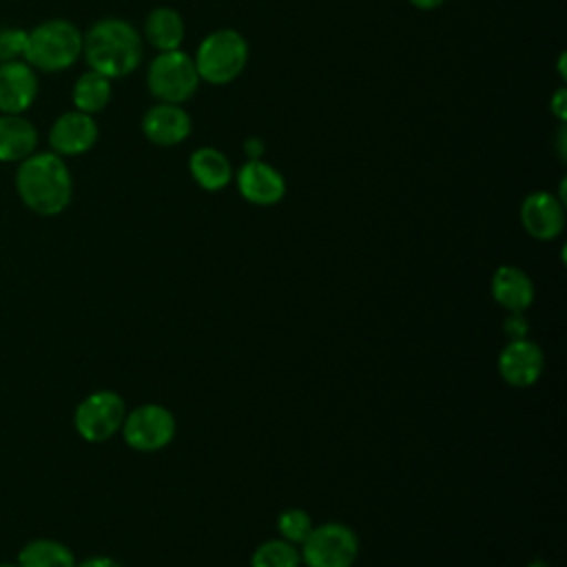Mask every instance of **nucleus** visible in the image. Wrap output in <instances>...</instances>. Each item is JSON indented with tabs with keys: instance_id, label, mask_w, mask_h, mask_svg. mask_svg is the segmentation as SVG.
Here are the masks:
<instances>
[{
	"instance_id": "f8f14e48",
	"label": "nucleus",
	"mask_w": 567,
	"mask_h": 567,
	"mask_svg": "<svg viewBox=\"0 0 567 567\" xmlns=\"http://www.w3.org/2000/svg\"><path fill=\"white\" fill-rule=\"evenodd\" d=\"M520 221L527 235H532L538 241H549L563 233V202L545 190L529 193L520 204Z\"/></svg>"
},
{
	"instance_id": "cd10ccee",
	"label": "nucleus",
	"mask_w": 567,
	"mask_h": 567,
	"mask_svg": "<svg viewBox=\"0 0 567 567\" xmlns=\"http://www.w3.org/2000/svg\"><path fill=\"white\" fill-rule=\"evenodd\" d=\"M416 9H436V7H441L445 0H410Z\"/></svg>"
},
{
	"instance_id": "6e6552de",
	"label": "nucleus",
	"mask_w": 567,
	"mask_h": 567,
	"mask_svg": "<svg viewBox=\"0 0 567 567\" xmlns=\"http://www.w3.org/2000/svg\"><path fill=\"white\" fill-rule=\"evenodd\" d=\"M175 416L159 403H146L126 412L122 434L128 447L137 452H157L166 447L175 436Z\"/></svg>"
},
{
	"instance_id": "c756f323",
	"label": "nucleus",
	"mask_w": 567,
	"mask_h": 567,
	"mask_svg": "<svg viewBox=\"0 0 567 567\" xmlns=\"http://www.w3.org/2000/svg\"><path fill=\"white\" fill-rule=\"evenodd\" d=\"M0 567H18V565H9V563H4V565H0Z\"/></svg>"
},
{
	"instance_id": "0eeeda50",
	"label": "nucleus",
	"mask_w": 567,
	"mask_h": 567,
	"mask_svg": "<svg viewBox=\"0 0 567 567\" xmlns=\"http://www.w3.org/2000/svg\"><path fill=\"white\" fill-rule=\"evenodd\" d=\"M126 416L124 399L113 390H97L80 401L75 408V430L89 443L109 441L122 430Z\"/></svg>"
},
{
	"instance_id": "f257e3e1",
	"label": "nucleus",
	"mask_w": 567,
	"mask_h": 567,
	"mask_svg": "<svg viewBox=\"0 0 567 567\" xmlns=\"http://www.w3.org/2000/svg\"><path fill=\"white\" fill-rule=\"evenodd\" d=\"M16 190L29 210L51 217L71 204L73 179L64 159L53 151L31 153L18 164Z\"/></svg>"
},
{
	"instance_id": "39448f33",
	"label": "nucleus",
	"mask_w": 567,
	"mask_h": 567,
	"mask_svg": "<svg viewBox=\"0 0 567 567\" xmlns=\"http://www.w3.org/2000/svg\"><path fill=\"white\" fill-rule=\"evenodd\" d=\"M146 82L151 93L159 102L182 104L197 91L199 73L195 66V60L188 53L173 49V51H159V55L151 62Z\"/></svg>"
},
{
	"instance_id": "6ab92c4d",
	"label": "nucleus",
	"mask_w": 567,
	"mask_h": 567,
	"mask_svg": "<svg viewBox=\"0 0 567 567\" xmlns=\"http://www.w3.org/2000/svg\"><path fill=\"white\" fill-rule=\"evenodd\" d=\"M18 567H75V558L60 540L35 538L20 549Z\"/></svg>"
},
{
	"instance_id": "dca6fc26",
	"label": "nucleus",
	"mask_w": 567,
	"mask_h": 567,
	"mask_svg": "<svg viewBox=\"0 0 567 567\" xmlns=\"http://www.w3.org/2000/svg\"><path fill=\"white\" fill-rule=\"evenodd\" d=\"M35 146L38 131L27 117L0 113V162H22Z\"/></svg>"
},
{
	"instance_id": "1a4fd4ad",
	"label": "nucleus",
	"mask_w": 567,
	"mask_h": 567,
	"mask_svg": "<svg viewBox=\"0 0 567 567\" xmlns=\"http://www.w3.org/2000/svg\"><path fill=\"white\" fill-rule=\"evenodd\" d=\"M496 365L507 385L529 388L543 374L545 354L538 348V343L529 339H516V341H507V346L498 354Z\"/></svg>"
},
{
	"instance_id": "5701e85b",
	"label": "nucleus",
	"mask_w": 567,
	"mask_h": 567,
	"mask_svg": "<svg viewBox=\"0 0 567 567\" xmlns=\"http://www.w3.org/2000/svg\"><path fill=\"white\" fill-rule=\"evenodd\" d=\"M27 33L20 27H4L0 29V62L24 60L27 49Z\"/></svg>"
},
{
	"instance_id": "9b49d317",
	"label": "nucleus",
	"mask_w": 567,
	"mask_h": 567,
	"mask_svg": "<svg viewBox=\"0 0 567 567\" xmlns=\"http://www.w3.org/2000/svg\"><path fill=\"white\" fill-rule=\"evenodd\" d=\"M97 142V124L93 115L82 111H69L62 113L51 131H49V144L51 151L60 157L64 155H82Z\"/></svg>"
},
{
	"instance_id": "4be33fe9",
	"label": "nucleus",
	"mask_w": 567,
	"mask_h": 567,
	"mask_svg": "<svg viewBox=\"0 0 567 567\" xmlns=\"http://www.w3.org/2000/svg\"><path fill=\"white\" fill-rule=\"evenodd\" d=\"M312 518L306 509H299V507H290V509H284L277 518V529L281 534L284 540L292 543V545H301L308 534L312 532Z\"/></svg>"
},
{
	"instance_id": "f3484780",
	"label": "nucleus",
	"mask_w": 567,
	"mask_h": 567,
	"mask_svg": "<svg viewBox=\"0 0 567 567\" xmlns=\"http://www.w3.org/2000/svg\"><path fill=\"white\" fill-rule=\"evenodd\" d=\"M188 168L193 179L206 190H221L233 177V166L228 157L213 146L197 148L188 159Z\"/></svg>"
},
{
	"instance_id": "c85d7f7f",
	"label": "nucleus",
	"mask_w": 567,
	"mask_h": 567,
	"mask_svg": "<svg viewBox=\"0 0 567 567\" xmlns=\"http://www.w3.org/2000/svg\"><path fill=\"white\" fill-rule=\"evenodd\" d=\"M527 567H547L543 560H532Z\"/></svg>"
},
{
	"instance_id": "20e7f679",
	"label": "nucleus",
	"mask_w": 567,
	"mask_h": 567,
	"mask_svg": "<svg viewBox=\"0 0 567 567\" xmlns=\"http://www.w3.org/2000/svg\"><path fill=\"white\" fill-rule=\"evenodd\" d=\"M248 62V44L235 29H219L208 33L195 55L199 80L210 84H226L235 80Z\"/></svg>"
},
{
	"instance_id": "aec40b11",
	"label": "nucleus",
	"mask_w": 567,
	"mask_h": 567,
	"mask_svg": "<svg viewBox=\"0 0 567 567\" xmlns=\"http://www.w3.org/2000/svg\"><path fill=\"white\" fill-rule=\"evenodd\" d=\"M111 100V80L97 71L82 73L73 84V104L82 113H100Z\"/></svg>"
},
{
	"instance_id": "a211bd4d",
	"label": "nucleus",
	"mask_w": 567,
	"mask_h": 567,
	"mask_svg": "<svg viewBox=\"0 0 567 567\" xmlns=\"http://www.w3.org/2000/svg\"><path fill=\"white\" fill-rule=\"evenodd\" d=\"M144 35L157 51L179 49L184 40V20L175 9L157 7L146 18Z\"/></svg>"
},
{
	"instance_id": "9d476101",
	"label": "nucleus",
	"mask_w": 567,
	"mask_h": 567,
	"mask_svg": "<svg viewBox=\"0 0 567 567\" xmlns=\"http://www.w3.org/2000/svg\"><path fill=\"white\" fill-rule=\"evenodd\" d=\"M38 95V75L24 60L0 62V113L22 115Z\"/></svg>"
},
{
	"instance_id": "f03ea898",
	"label": "nucleus",
	"mask_w": 567,
	"mask_h": 567,
	"mask_svg": "<svg viewBox=\"0 0 567 567\" xmlns=\"http://www.w3.org/2000/svg\"><path fill=\"white\" fill-rule=\"evenodd\" d=\"M82 53L91 71L109 80L122 78L137 69L142 60V38L126 20L102 18L82 35Z\"/></svg>"
},
{
	"instance_id": "bb28decb",
	"label": "nucleus",
	"mask_w": 567,
	"mask_h": 567,
	"mask_svg": "<svg viewBox=\"0 0 567 567\" xmlns=\"http://www.w3.org/2000/svg\"><path fill=\"white\" fill-rule=\"evenodd\" d=\"M246 153L250 159H259L261 155V146L257 144V140H246Z\"/></svg>"
},
{
	"instance_id": "2eb2a0df",
	"label": "nucleus",
	"mask_w": 567,
	"mask_h": 567,
	"mask_svg": "<svg viewBox=\"0 0 567 567\" xmlns=\"http://www.w3.org/2000/svg\"><path fill=\"white\" fill-rule=\"evenodd\" d=\"M492 297L509 312H523L534 301V284L525 270L516 266H501L492 275Z\"/></svg>"
},
{
	"instance_id": "7ed1b4c3",
	"label": "nucleus",
	"mask_w": 567,
	"mask_h": 567,
	"mask_svg": "<svg viewBox=\"0 0 567 567\" xmlns=\"http://www.w3.org/2000/svg\"><path fill=\"white\" fill-rule=\"evenodd\" d=\"M82 53L80 29L62 18L47 20L27 33L24 62L33 69L55 73L69 69Z\"/></svg>"
},
{
	"instance_id": "a878e982",
	"label": "nucleus",
	"mask_w": 567,
	"mask_h": 567,
	"mask_svg": "<svg viewBox=\"0 0 567 567\" xmlns=\"http://www.w3.org/2000/svg\"><path fill=\"white\" fill-rule=\"evenodd\" d=\"M551 111L558 120H565V89H558L551 97Z\"/></svg>"
},
{
	"instance_id": "ddd939ff",
	"label": "nucleus",
	"mask_w": 567,
	"mask_h": 567,
	"mask_svg": "<svg viewBox=\"0 0 567 567\" xmlns=\"http://www.w3.org/2000/svg\"><path fill=\"white\" fill-rule=\"evenodd\" d=\"M237 188L246 202L272 206L284 197L286 182L275 166L261 159H248L237 173Z\"/></svg>"
},
{
	"instance_id": "4468645a",
	"label": "nucleus",
	"mask_w": 567,
	"mask_h": 567,
	"mask_svg": "<svg viewBox=\"0 0 567 567\" xmlns=\"http://www.w3.org/2000/svg\"><path fill=\"white\" fill-rule=\"evenodd\" d=\"M144 135L157 146H175L190 133V117L179 104L159 102L142 117Z\"/></svg>"
},
{
	"instance_id": "423d86ee",
	"label": "nucleus",
	"mask_w": 567,
	"mask_h": 567,
	"mask_svg": "<svg viewBox=\"0 0 567 567\" xmlns=\"http://www.w3.org/2000/svg\"><path fill=\"white\" fill-rule=\"evenodd\" d=\"M359 556V538L343 523H323L312 527L301 543V560L308 567H352Z\"/></svg>"
},
{
	"instance_id": "412c9836",
	"label": "nucleus",
	"mask_w": 567,
	"mask_h": 567,
	"mask_svg": "<svg viewBox=\"0 0 567 567\" xmlns=\"http://www.w3.org/2000/svg\"><path fill=\"white\" fill-rule=\"evenodd\" d=\"M299 563L301 554L297 551V545L284 538L264 540L250 558V567H299Z\"/></svg>"
},
{
	"instance_id": "393cba45",
	"label": "nucleus",
	"mask_w": 567,
	"mask_h": 567,
	"mask_svg": "<svg viewBox=\"0 0 567 567\" xmlns=\"http://www.w3.org/2000/svg\"><path fill=\"white\" fill-rule=\"evenodd\" d=\"M75 567H122V565L117 560L109 558V556H91V558H86L84 563H80Z\"/></svg>"
},
{
	"instance_id": "b1692460",
	"label": "nucleus",
	"mask_w": 567,
	"mask_h": 567,
	"mask_svg": "<svg viewBox=\"0 0 567 567\" xmlns=\"http://www.w3.org/2000/svg\"><path fill=\"white\" fill-rule=\"evenodd\" d=\"M527 319L523 317V312H509L505 323H503V330L507 334L509 341H516V339H527Z\"/></svg>"
}]
</instances>
